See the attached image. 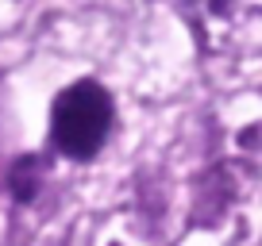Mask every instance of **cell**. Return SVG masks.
<instances>
[{
    "label": "cell",
    "mask_w": 262,
    "mask_h": 246,
    "mask_svg": "<svg viewBox=\"0 0 262 246\" xmlns=\"http://www.w3.org/2000/svg\"><path fill=\"white\" fill-rule=\"evenodd\" d=\"M116 123V100L93 77L66 85L50 104V146L70 162H93Z\"/></svg>",
    "instance_id": "obj_1"
},
{
    "label": "cell",
    "mask_w": 262,
    "mask_h": 246,
    "mask_svg": "<svg viewBox=\"0 0 262 246\" xmlns=\"http://www.w3.org/2000/svg\"><path fill=\"white\" fill-rule=\"evenodd\" d=\"M8 185H12V200L16 204H31L35 192H39V158H19L8 173Z\"/></svg>",
    "instance_id": "obj_2"
}]
</instances>
